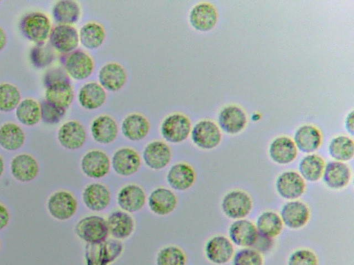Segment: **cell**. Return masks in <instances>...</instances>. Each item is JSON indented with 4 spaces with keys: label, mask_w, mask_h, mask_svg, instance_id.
Returning <instances> with one entry per match:
<instances>
[{
    "label": "cell",
    "mask_w": 354,
    "mask_h": 265,
    "mask_svg": "<svg viewBox=\"0 0 354 265\" xmlns=\"http://www.w3.org/2000/svg\"><path fill=\"white\" fill-rule=\"evenodd\" d=\"M123 251L122 242L112 237L98 244H86L84 249V264L111 265L120 257Z\"/></svg>",
    "instance_id": "6da1fadb"
},
{
    "label": "cell",
    "mask_w": 354,
    "mask_h": 265,
    "mask_svg": "<svg viewBox=\"0 0 354 265\" xmlns=\"http://www.w3.org/2000/svg\"><path fill=\"white\" fill-rule=\"evenodd\" d=\"M19 29L26 39L38 44L46 41L52 28L50 21L46 14L32 11L21 17Z\"/></svg>",
    "instance_id": "7a4b0ae2"
},
{
    "label": "cell",
    "mask_w": 354,
    "mask_h": 265,
    "mask_svg": "<svg viewBox=\"0 0 354 265\" xmlns=\"http://www.w3.org/2000/svg\"><path fill=\"white\" fill-rule=\"evenodd\" d=\"M74 233L86 244H93L108 239L109 233L106 219L98 215H88L75 224Z\"/></svg>",
    "instance_id": "3957f363"
},
{
    "label": "cell",
    "mask_w": 354,
    "mask_h": 265,
    "mask_svg": "<svg viewBox=\"0 0 354 265\" xmlns=\"http://www.w3.org/2000/svg\"><path fill=\"white\" fill-rule=\"evenodd\" d=\"M78 202L75 195L67 190L60 189L52 193L46 201V209L51 217L64 222L76 213Z\"/></svg>",
    "instance_id": "277c9868"
},
{
    "label": "cell",
    "mask_w": 354,
    "mask_h": 265,
    "mask_svg": "<svg viewBox=\"0 0 354 265\" xmlns=\"http://www.w3.org/2000/svg\"><path fill=\"white\" fill-rule=\"evenodd\" d=\"M60 62L70 78L82 81L88 78L93 72L95 63L92 57L86 51L76 49L62 55Z\"/></svg>",
    "instance_id": "5b68a950"
},
{
    "label": "cell",
    "mask_w": 354,
    "mask_h": 265,
    "mask_svg": "<svg viewBox=\"0 0 354 265\" xmlns=\"http://www.w3.org/2000/svg\"><path fill=\"white\" fill-rule=\"evenodd\" d=\"M192 122L185 114L174 112L164 118L160 126L162 137L168 143L180 144L190 135Z\"/></svg>",
    "instance_id": "8992f818"
},
{
    "label": "cell",
    "mask_w": 354,
    "mask_h": 265,
    "mask_svg": "<svg viewBox=\"0 0 354 265\" xmlns=\"http://www.w3.org/2000/svg\"><path fill=\"white\" fill-rule=\"evenodd\" d=\"M253 202L245 191L235 189L228 191L222 198L221 208L228 218L236 220L245 218L251 212Z\"/></svg>",
    "instance_id": "52a82bcc"
},
{
    "label": "cell",
    "mask_w": 354,
    "mask_h": 265,
    "mask_svg": "<svg viewBox=\"0 0 354 265\" xmlns=\"http://www.w3.org/2000/svg\"><path fill=\"white\" fill-rule=\"evenodd\" d=\"M191 139L193 144L203 150H212L221 143L222 134L218 126L209 119H202L192 128Z\"/></svg>",
    "instance_id": "ba28073f"
},
{
    "label": "cell",
    "mask_w": 354,
    "mask_h": 265,
    "mask_svg": "<svg viewBox=\"0 0 354 265\" xmlns=\"http://www.w3.org/2000/svg\"><path fill=\"white\" fill-rule=\"evenodd\" d=\"M111 165L109 156L103 150L91 149L81 158L80 168L86 177L98 179L106 177Z\"/></svg>",
    "instance_id": "9c48e42d"
},
{
    "label": "cell",
    "mask_w": 354,
    "mask_h": 265,
    "mask_svg": "<svg viewBox=\"0 0 354 265\" xmlns=\"http://www.w3.org/2000/svg\"><path fill=\"white\" fill-rule=\"evenodd\" d=\"M48 39L51 47L62 55L74 51L80 44L79 32L71 25L57 24L54 26Z\"/></svg>",
    "instance_id": "30bf717a"
},
{
    "label": "cell",
    "mask_w": 354,
    "mask_h": 265,
    "mask_svg": "<svg viewBox=\"0 0 354 265\" xmlns=\"http://www.w3.org/2000/svg\"><path fill=\"white\" fill-rule=\"evenodd\" d=\"M306 181L295 170H286L280 173L275 180L277 194L288 201L295 200L301 197L306 190Z\"/></svg>",
    "instance_id": "8fae6325"
},
{
    "label": "cell",
    "mask_w": 354,
    "mask_h": 265,
    "mask_svg": "<svg viewBox=\"0 0 354 265\" xmlns=\"http://www.w3.org/2000/svg\"><path fill=\"white\" fill-rule=\"evenodd\" d=\"M142 160L140 154L130 147L117 149L111 159L113 171L121 177H130L136 174L141 167Z\"/></svg>",
    "instance_id": "7c38bea8"
},
{
    "label": "cell",
    "mask_w": 354,
    "mask_h": 265,
    "mask_svg": "<svg viewBox=\"0 0 354 265\" xmlns=\"http://www.w3.org/2000/svg\"><path fill=\"white\" fill-rule=\"evenodd\" d=\"M283 226L297 230L304 227L310 217L308 206L304 202L295 199L286 202L279 213Z\"/></svg>",
    "instance_id": "4fadbf2b"
},
{
    "label": "cell",
    "mask_w": 354,
    "mask_h": 265,
    "mask_svg": "<svg viewBox=\"0 0 354 265\" xmlns=\"http://www.w3.org/2000/svg\"><path fill=\"white\" fill-rule=\"evenodd\" d=\"M59 144L64 148L75 150L82 148L87 138L86 130L80 121L69 120L61 125L57 133Z\"/></svg>",
    "instance_id": "5bb4252c"
},
{
    "label": "cell",
    "mask_w": 354,
    "mask_h": 265,
    "mask_svg": "<svg viewBox=\"0 0 354 265\" xmlns=\"http://www.w3.org/2000/svg\"><path fill=\"white\" fill-rule=\"evenodd\" d=\"M142 158L149 168L160 170L169 164L172 158V152L166 142L154 140L145 146Z\"/></svg>",
    "instance_id": "9a60e30c"
},
{
    "label": "cell",
    "mask_w": 354,
    "mask_h": 265,
    "mask_svg": "<svg viewBox=\"0 0 354 265\" xmlns=\"http://www.w3.org/2000/svg\"><path fill=\"white\" fill-rule=\"evenodd\" d=\"M204 252L208 261L216 265H223L232 259L234 249L228 237L216 235L206 242Z\"/></svg>",
    "instance_id": "2e32d148"
},
{
    "label": "cell",
    "mask_w": 354,
    "mask_h": 265,
    "mask_svg": "<svg viewBox=\"0 0 354 265\" xmlns=\"http://www.w3.org/2000/svg\"><path fill=\"white\" fill-rule=\"evenodd\" d=\"M147 194L142 186L129 184L118 192L116 200L120 210L134 213L142 209L147 202Z\"/></svg>",
    "instance_id": "e0dca14e"
},
{
    "label": "cell",
    "mask_w": 354,
    "mask_h": 265,
    "mask_svg": "<svg viewBox=\"0 0 354 265\" xmlns=\"http://www.w3.org/2000/svg\"><path fill=\"white\" fill-rule=\"evenodd\" d=\"M151 213L158 216H166L173 213L178 205V197L174 192L166 187L154 188L147 199Z\"/></svg>",
    "instance_id": "ac0fdd59"
},
{
    "label": "cell",
    "mask_w": 354,
    "mask_h": 265,
    "mask_svg": "<svg viewBox=\"0 0 354 265\" xmlns=\"http://www.w3.org/2000/svg\"><path fill=\"white\" fill-rule=\"evenodd\" d=\"M218 12L214 5L209 2H200L194 6L189 13L191 26L200 32L212 30L218 21Z\"/></svg>",
    "instance_id": "d6986e66"
},
{
    "label": "cell",
    "mask_w": 354,
    "mask_h": 265,
    "mask_svg": "<svg viewBox=\"0 0 354 265\" xmlns=\"http://www.w3.org/2000/svg\"><path fill=\"white\" fill-rule=\"evenodd\" d=\"M10 168L13 178L21 183L33 181L39 173V164L37 160L28 153L15 155L11 159Z\"/></svg>",
    "instance_id": "ffe728a7"
},
{
    "label": "cell",
    "mask_w": 354,
    "mask_h": 265,
    "mask_svg": "<svg viewBox=\"0 0 354 265\" xmlns=\"http://www.w3.org/2000/svg\"><path fill=\"white\" fill-rule=\"evenodd\" d=\"M82 199L84 206L93 212H101L109 207L111 200L109 188L105 184L93 182L82 190Z\"/></svg>",
    "instance_id": "44dd1931"
},
{
    "label": "cell",
    "mask_w": 354,
    "mask_h": 265,
    "mask_svg": "<svg viewBox=\"0 0 354 265\" xmlns=\"http://www.w3.org/2000/svg\"><path fill=\"white\" fill-rule=\"evenodd\" d=\"M351 177V170L348 164L333 160L325 164L322 179L326 186L337 190L346 188Z\"/></svg>",
    "instance_id": "7402d4cb"
},
{
    "label": "cell",
    "mask_w": 354,
    "mask_h": 265,
    "mask_svg": "<svg viewBox=\"0 0 354 265\" xmlns=\"http://www.w3.org/2000/svg\"><path fill=\"white\" fill-rule=\"evenodd\" d=\"M196 173L194 168L187 162L173 164L166 175V180L170 188L177 191H185L195 184Z\"/></svg>",
    "instance_id": "603a6c76"
},
{
    "label": "cell",
    "mask_w": 354,
    "mask_h": 265,
    "mask_svg": "<svg viewBox=\"0 0 354 265\" xmlns=\"http://www.w3.org/2000/svg\"><path fill=\"white\" fill-rule=\"evenodd\" d=\"M98 83L105 90L117 92L127 83V73L125 68L117 62H109L98 71Z\"/></svg>",
    "instance_id": "cb8c5ba5"
},
{
    "label": "cell",
    "mask_w": 354,
    "mask_h": 265,
    "mask_svg": "<svg viewBox=\"0 0 354 265\" xmlns=\"http://www.w3.org/2000/svg\"><path fill=\"white\" fill-rule=\"evenodd\" d=\"M247 124L245 111L236 105L223 107L218 115V126L220 129L229 135L241 132Z\"/></svg>",
    "instance_id": "d4e9b609"
},
{
    "label": "cell",
    "mask_w": 354,
    "mask_h": 265,
    "mask_svg": "<svg viewBox=\"0 0 354 265\" xmlns=\"http://www.w3.org/2000/svg\"><path fill=\"white\" fill-rule=\"evenodd\" d=\"M106 219L109 235L122 241L130 237L134 232L136 222L132 215L122 210L112 211Z\"/></svg>",
    "instance_id": "484cf974"
},
{
    "label": "cell",
    "mask_w": 354,
    "mask_h": 265,
    "mask_svg": "<svg viewBox=\"0 0 354 265\" xmlns=\"http://www.w3.org/2000/svg\"><path fill=\"white\" fill-rule=\"evenodd\" d=\"M258 232L255 224L247 219L232 222L228 228V238L233 244L242 248L252 247L254 244Z\"/></svg>",
    "instance_id": "4316f807"
},
{
    "label": "cell",
    "mask_w": 354,
    "mask_h": 265,
    "mask_svg": "<svg viewBox=\"0 0 354 265\" xmlns=\"http://www.w3.org/2000/svg\"><path fill=\"white\" fill-rule=\"evenodd\" d=\"M91 136L95 141L106 145L113 143L117 138L119 128L117 121L109 115H100L91 122Z\"/></svg>",
    "instance_id": "83f0119b"
},
{
    "label": "cell",
    "mask_w": 354,
    "mask_h": 265,
    "mask_svg": "<svg viewBox=\"0 0 354 265\" xmlns=\"http://www.w3.org/2000/svg\"><path fill=\"white\" fill-rule=\"evenodd\" d=\"M292 140L297 150L303 153L311 154L320 147L322 136L316 126L304 124L296 129Z\"/></svg>",
    "instance_id": "f1b7e54d"
},
{
    "label": "cell",
    "mask_w": 354,
    "mask_h": 265,
    "mask_svg": "<svg viewBox=\"0 0 354 265\" xmlns=\"http://www.w3.org/2000/svg\"><path fill=\"white\" fill-rule=\"evenodd\" d=\"M297 151L293 140L285 135L275 137L268 147L270 158L279 165L292 162L297 156Z\"/></svg>",
    "instance_id": "f546056e"
},
{
    "label": "cell",
    "mask_w": 354,
    "mask_h": 265,
    "mask_svg": "<svg viewBox=\"0 0 354 265\" xmlns=\"http://www.w3.org/2000/svg\"><path fill=\"white\" fill-rule=\"evenodd\" d=\"M150 123L143 115L138 112L127 115L121 123L124 137L132 141L143 140L150 131Z\"/></svg>",
    "instance_id": "4dcf8cb0"
},
{
    "label": "cell",
    "mask_w": 354,
    "mask_h": 265,
    "mask_svg": "<svg viewBox=\"0 0 354 265\" xmlns=\"http://www.w3.org/2000/svg\"><path fill=\"white\" fill-rule=\"evenodd\" d=\"M106 90L95 81L84 84L77 94L78 102L81 107L88 110H93L102 107L106 102Z\"/></svg>",
    "instance_id": "1f68e13d"
},
{
    "label": "cell",
    "mask_w": 354,
    "mask_h": 265,
    "mask_svg": "<svg viewBox=\"0 0 354 265\" xmlns=\"http://www.w3.org/2000/svg\"><path fill=\"white\" fill-rule=\"evenodd\" d=\"M52 14L57 24L73 26L81 17V7L76 1H57L53 5Z\"/></svg>",
    "instance_id": "d6a6232c"
},
{
    "label": "cell",
    "mask_w": 354,
    "mask_h": 265,
    "mask_svg": "<svg viewBox=\"0 0 354 265\" xmlns=\"http://www.w3.org/2000/svg\"><path fill=\"white\" fill-rule=\"evenodd\" d=\"M26 135L17 124L6 122L0 126V146L7 151H16L25 144Z\"/></svg>",
    "instance_id": "836d02e7"
},
{
    "label": "cell",
    "mask_w": 354,
    "mask_h": 265,
    "mask_svg": "<svg viewBox=\"0 0 354 265\" xmlns=\"http://www.w3.org/2000/svg\"><path fill=\"white\" fill-rule=\"evenodd\" d=\"M325 161L319 155L311 153L304 156L298 164V173L305 181L316 182L322 179Z\"/></svg>",
    "instance_id": "e575fe53"
},
{
    "label": "cell",
    "mask_w": 354,
    "mask_h": 265,
    "mask_svg": "<svg viewBox=\"0 0 354 265\" xmlns=\"http://www.w3.org/2000/svg\"><path fill=\"white\" fill-rule=\"evenodd\" d=\"M79 39L83 47L95 50L100 48L104 42L106 30L100 23L88 21L81 27L79 31Z\"/></svg>",
    "instance_id": "d590c367"
},
{
    "label": "cell",
    "mask_w": 354,
    "mask_h": 265,
    "mask_svg": "<svg viewBox=\"0 0 354 265\" xmlns=\"http://www.w3.org/2000/svg\"><path fill=\"white\" fill-rule=\"evenodd\" d=\"M254 224L258 234L273 239L281 233L283 228L279 214L272 210L262 212Z\"/></svg>",
    "instance_id": "8d00e7d4"
},
{
    "label": "cell",
    "mask_w": 354,
    "mask_h": 265,
    "mask_svg": "<svg viewBox=\"0 0 354 265\" xmlns=\"http://www.w3.org/2000/svg\"><path fill=\"white\" fill-rule=\"evenodd\" d=\"M74 90L71 82L54 85L46 88L45 99L67 110L73 103Z\"/></svg>",
    "instance_id": "74e56055"
},
{
    "label": "cell",
    "mask_w": 354,
    "mask_h": 265,
    "mask_svg": "<svg viewBox=\"0 0 354 265\" xmlns=\"http://www.w3.org/2000/svg\"><path fill=\"white\" fill-rule=\"evenodd\" d=\"M328 150L330 157L335 161H350L354 155L353 140L346 135L334 137L328 144Z\"/></svg>",
    "instance_id": "f35d334b"
},
{
    "label": "cell",
    "mask_w": 354,
    "mask_h": 265,
    "mask_svg": "<svg viewBox=\"0 0 354 265\" xmlns=\"http://www.w3.org/2000/svg\"><path fill=\"white\" fill-rule=\"evenodd\" d=\"M17 119L23 125L33 126L41 121L39 103L32 98L22 99L15 109Z\"/></svg>",
    "instance_id": "ab89813d"
},
{
    "label": "cell",
    "mask_w": 354,
    "mask_h": 265,
    "mask_svg": "<svg viewBox=\"0 0 354 265\" xmlns=\"http://www.w3.org/2000/svg\"><path fill=\"white\" fill-rule=\"evenodd\" d=\"M55 57L54 49L46 42L35 44L29 53L30 63L38 69L50 66L53 62Z\"/></svg>",
    "instance_id": "60d3db41"
},
{
    "label": "cell",
    "mask_w": 354,
    "mask_h": 265,
    "mask_svg": "<svg viewBox=\"0 0 354 265\" xmlns=\"http://www.w3.org/2000/svg\"><path fill=\"white\" fill-rule=\"evenodd\" d=\"M186 263L185 253L176 245L164 246L156 254V265H186Z\"/></svg>",
    "instance_id": "b9f144b4"
},
{
    "label": "cell",
    "mask_w": 354,
    "mask_h": 265,
    "mask_svg": "<svg viewBox=\"0 0 354 265\" xmlns=\"http://www.w3.org/2000/svg\"><path fill=\"white\" fill-rule=\"evenodd\" d=\"M21 101L19 88L10 83L0 84V111L10 112L16 109Z\"/></svg>",
    "instance_id": "7bdbcfd3"
},
{
    "label": "cell",
    "mask_w": 354,
    "mask_h": 265,
    "mask_svg": "<svg viewBox=\"0 0 354 265\" xmlns=\"http://www.w3.org/2000/svg\"><path fill=\"white\" fill-rule=\"evenodd\" d=\"M39 106L41 120L49 125L59 123L66 112V110L49 102L45 99L40 101Z\"/></svg>",
    "instance_id": "ee69618b"
},
{
    "label": "cell",
    "mask_w": 354,
    "mask_h": 265,
    "mask_svg": "<svg viewBox=\"0 0 354 265\" xmlns=\"http://www.w3.org/2000/svg\"><path fill=\"white\" fill-rule=\"evenodd\" d=\"M232 265H263L262 255L252 248L239 249L232 258Z\"/></svg>",
    "instance_id": "f6af8a7d"
},
{
    "label": "cell",
    "mask_w": 354,
    "mask_h": 265,
    "mask_svg": "<svg viewBox=\"0 0 354 265\" xmlns=\"http://www.w3.org/2000/svg\"><path fill=\"white\" fill-rule=\"evenodd\" d=\"M287 265H318V258L312 250L299 248L290 255Z\"/></svg>",
    "instance_id": "bcb514c9"
},
{
    "label": "cell",
    "mask_w": 354,
    "mask_h": 265,
    "mask_svg": "<svg viewBox=\"0 0 354 265\" xmlns=\"http://www.w3.org/2000/svg\"><path fill=\"white\" fill-rule=\"evenodd\" d=\"M43 82L46 88L54 85L71 82V81L63 68L56 67L46 71L44 75Z\"/></svg>",
    "instance_id": "7dc6e473"
},
{
    "label": "cell",
    "mask_w": 354,
    "mask_h": 265,
    "mask_svg": "<svg viewBox=\"0 0 354 265\" xmlns=\"http://www.w3.org/2000/svg\"><path fill=\"white\" fill-rule=\"evenodd\" d=\"M274 244V242L273 238L258 234L257 239L251 248H254L262 255L263 253L270 252L273 248Z\"/></svg>",
    "instance_id": "c3c4849f"
},
{
    "label": "cell",
    "mask_w": 354,
    "mask_h": 265,
    "mask_svg": "<svg viewBox=\"0 0 354 265\" xmlns=\"http://www.w3.org/2000/svg\"><path fill=\"white\" fill-rule=\"evenodd\" d=\"M10 220V214L8 208L0 202V230L8 226Z\"/></svg>",
    "instance_id": "681fc988"
},
{
    "label": "cell",
    "mask_w": 354,
    "mask_h": 265,
    "mask_svg": "<svg viewBox=\"0 0 354 265\" xmlns=\"http://www.w3.org/2000/svg\"><path fill=\"white\" fill-rule=\"evenodd\" d=\"M345 128L346 131L351 135H353L354 128H353V111L351 110L348 112L346 117L344 121Z\"/></svg>",
    "instance_id": "f907efd6"
},
{
    "label": "cell",
    "mask_w": 354,
    "mask_h": 265,
    "mask_svg": "<svg viewBox=\"0 0 354 265\" xmlns=\"http://www.w3.org/2000/svg\"><path fill=\"white\" fill-rule=\"evenodd\" d=\"M7 35L6 31L0 27V52L2 51L7 44Z\"/></svg>",
    "instance_id": "816d5d0a"
},
{
    "label": "cell",
    "mask_w": 354,
    "mask_h": 265,
    "mask_svg": "<svg viewBox=\"0 0 354 265\" xmlns=\"http://www.w3.org/2000/svg\"><path fill=\"white\" fill-rule=\"evenodd\" d=\"M4 169H5L4 160L2 157V156L0 155V177L3 174Z\"/></svg>",
    "instance_id": "f5cc1de1"
},
{
    "label": "cell",
    "mask_w": 354,
    "mask_h": 265,
    "mask_svg": "<svg viewBox=\"0 0 354 265\" xmlns=\"http://www.w3.org/2000/svg\"><path fill=\"white\" fill-rule=\"evenodd\" d=\"M0 248H1V240H0Z\"/></svg>",
    "instance_id": "db71d44e"
},
{
    "label": "cell",
    "mask_w": 354,
    "mask_h": 265,
    "mask_svg": "<svg viewBox=\"0 0 354 265\" xmlns=\"http://www.w3.org/2000/svg\"><path fill=\"white\" fill-rule=\"evenodd\" d=\"M1 3V2H0Z\"/></svg>",
    "instance_id": "11a10c76"
}]
</instances>
